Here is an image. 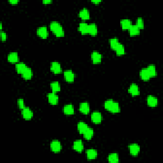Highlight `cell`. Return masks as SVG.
Segmentation results:
<instances>
[{"label":"cell","instance_id":"obj_1","mask_svg":"<svg viewBox=\"0 0 163 163\" xmlns=\"http://www.w3.org/2000/svg\"><path fill=\"white\" fill-rule=\"evenodd\" d=\"M105 108L113 113H119L120 112V108L118 102L114 101L113 99H108L104 103Z\"/></svg>","mask_w":163,"mask_h":163},{"label":"cell","instance_id":"obj_2","mask_svg":"<svg viewBox=\"0 0 163 163\" xmlns=\"http://www.w3.org/2000/svg\"><path fill=\"white\" fill-rule=\"evenodd\" d=\"M50 28L57 37H63L64 31L61 24L57 21H52L50 24Z\"/></svg>","mask_w":163,"mask_h":163},{"label":"cell","instance_id":"obj_3","mask_svg":"<svg viewBox=\"0 0 163 163\" xmlns=\"http://www.w3.org/2000/svg\"><path fill=\"white\" fill-rule=\"evenodd\" d=\"M50 149L54 153H58V152H61L62 149V145L61 142L57 140L52 141L50 143Z\"/></svg>","mask_w":163,"mask_h":163},{"label":"cell","instance_id":"obj_4","mask_svg":"<svg viewBox=\"0 0 163 163\" xmlns=\"http://www.w3.org/2000/svg\"><path fill=\"white\" fill-rule=\"evenodd\" d=\"M103 120V117L101 113L98 111L93 112L91 115V120L92 122L95 124H101Z\"/></svg>","mask_w":163,"mask_h":163},{"label":"cell","instance_id":"obj_5","mask_svg":"<svg viewBox=\"0 0 163 163\" xmlns=\"http://www.w3.org/2000/svg\"><path fill=\"white\" fill-rule=\"evenodd\" d=\"M48 101L52 105H56L59 103V96L55 92H52L47 94Z\"/></svg>","mask_w":163,"mask_h":163},{"label":"cell","instance_id":"obj_6","mask_svg":"<svg viewBox=\"0 0 163 163\" xmlns=\"http://www.w3.org/2000/svg\"><path fill=\"white\" fill-rule=\"evenodd\" d=\"M37 35L43 39H45L48 36V31L46 26L39 27L36 30Z\"/></svg>","mask_w":163,"mask_h":163},{"label":"cell","instance_id":"obj_7","mask_svg":"<svg viewBox=\"0 0 163 163\" xmlns=\"http://www.w3.org/2000/svg\"><path fill=\"white\" fill-rule=\"evenodd\" d=\"M33 112L29 107L25 106L22 110V115L24 119L31 120L33 117Z\"/></svg>","mask_w":163,"mask_h":163},{"label":"cell","instance_id":"obj_8","mask_svg":"<svg viewBox=\"0 0 163 163\" xmlns=\"http://www.w3.org/2000/svg\"><path fill=\"white\" fill-rule=\"evenodd\" d=\"M50 70L54 74H59L62 71L61 65L59 62L54 61L50 64Z\"/></svg>","mask_w":163,"mask_h":163},{"label":"cell","instance_id":"obj_9","mask_svg":"<svg viewBox=\"0 0 163 163\" xmlns=\"http://www.w3.org/2000/svg\"><path fill=\"white\" fill-rule=\"evenodd\" d=\"M128 92L132 96H136L140 95V88L138 85L136 84H131L128 89Z\"/></svg>","mask_w":163,"mask_h":163},{"label":"cell","instance_id":"obj_10","mask_svg":"<svg viewBox=\"0 0 163 163\" xmlns=\"http://www.w3.org/2000/svg\"><path fill=\"white\" fill-rule=\"evenodd\" d=\"M64 78L68 83H73L75 80V74L72 70H68L64 71Z\"/></svg>","mask_w":163,"mask_h":163},{"label":"cell","instance_id":"obj_11","mask_svg":"<svg viewBox=\"0 0 163 163\" xmlns=\"http://www.w3.org/2000/svg\"><path fill=\"white\" fill-rule=\"evenodd\" d=\"M129 150L131 155L136 156L140 152V147L136 143H132L129 145Z\"/></svg>","mask_w":163,"mask_h":163},{"label":"cell","instance_id":"obj_12","mask_svg":"<svg viewBox=\"0 0 163 163\" xmlns=\"http://www.w3.org/2000/svg\"><path fill=\"white\" fill-rule=\"evenodd\" d=\"M102 55L98 51H93L91 54V59L93 64H99L101 62Z\"/></svg>","mask_w":163,"mask_h":163},{"label":"cell","instance_id":"obj_13","mask_svg":"<svg viewBox=\"0 0 163 163\" xmlns=\"http://www.w3.org/2000/svg\"><path fill=\"white\" fill-rule=\"evenodd\" d=\"M73 148L75 150L76 152H82L84 150V145L83 141L80 140H77L73 142Z\"/></svg>","mask_w":163,"mask_h":163},{"label":"cell","instance_id":"obj_14","mask_svg":"<svg viewBox=\"0 0 163 163\" xmlns=\"http://www.w3.org/2000/svg\"><path fill=\"white\" fill-rule=\"evenodd\" d=\"M147 105L149 106L152 107V108L157 106L158 105L157 98L154 96H152V95H149L147 96Z\"/></svg>","mask_w":163,"mask_h":163},{"label":"cell","instance_id":"obj_15","mask_svg":"<svg viewBox=\"0 0 163 163\" xmlns=\"http://www.w3.org/2000/svg\"><path fill=\"white\" fill-rule=\"evenodd\" d=\"M79 110L82 113L85 114H89L90 112V106L88 102H83L80 104L79 106Z\"/></svg>","mask_w":163,"mask_h":163},{"label":"cell","instance_id":"obj_16","mask_svg":"<svg viewBox=\"0 0 163 163\" xmlns=\"http://www.w3.org/2000/svg\"><path fill=\"white\" fill-rule=\"evenodd\" d=\"M7 59L8 62H11V63H18L19 60L18 53L16 52H10L8 55Z\"/></svg>","mask_w":163,"mask_h":163},{"label":"cell","instance_id":"obj_17","mask_svg":"<svg viewBox=\"0 0 163 163\" xmlns=\"http://www.w3.org/2000/svg\"><path fill=\"white\" fill-rule=\"evenodd\" d=\"M63 112L66 115H73L75 113L74 106L71 104H67L63 107Z\"/></svg>","mask_w":163,"mask_h":163},{"label":"cell","instance_id":"obj_18","mask_svg":"<svg viewBox=\"0 0 163 163\" xmlns=\"http://www.w3.org/2000/svg\"><path fill=\"white\" fill-rule=\"evenodd\" d=\"M86 155L87 158L89 160H92V159H94L97 157V156H98V152L95 149L89 148L86 151Z\"/></svg>","mask_w":163,"mask_h":163},{"label":"cell","instance_id":"obj_19","mask_svg":"<svg viewBox=\"0 0 163 163\" xmlns=\"http://www.w3.org/2000/svg\"><path fill=\"white\" fill-rule=\"evenodd\" d=\"M88 28L89 24L85 22H82L79 24L78 29L80 33L82 34H88Z\"/></svg>","mask_w":163,"mask_h":163},{"label":"cell","instance_id":"obj_20","mask_svg":"<svg viewBox=\"0 0 163 163\" xmlns=\"http://www.w3.org/2000/svg\"><path fill=\"white\" fill-rule=\"evenodd\" d=\"M79 17L82 20H88L90 19V13L89 10L86 8H82V10H80L79 12Z\"/></svg>","mask_w":163,"mask_h":163},{"label":"cell","instance_id":"obj_21","mask_svg":"<svg viewBox=\"0 0 163 163\" xmlns=\"http://www.w3.org/2000/svg\"><path fill=\"white\" fill-rule=\"evenodd\" d=\"M132 22L131 20L128 19H124L120 20V26L124 30H129V29L132 26Z\"/></svg>","mask_w":163,"mask_h":163},{"label":"cell","instance_id":"obj_22","mask_svg":"<svg viewBox=\"0 0 163 163\" xmlns=\"http://www.w3.org/2000/svg\"><path fill=\"white\" fill-rule=\"evenodd\" d=\"M140 78L145 81H148L150 79V76L149 75V73L147 70V68L141 69L140 71Z\"/></svg>","mask_w":163,"mask_h":163},{"label":"cell","instance_id":"obj_23","mask_svg":"<svg viewBox=\"0 0 163 163\" xmlns=\"http://www.w3.org/2000/svg\"><path fill=\"white\" fill-rule=\"evenodd\" d=\"M88 34H91V36H96L98 34V27L95 23H91L89 24Z\"/></svg>","mask_w":163,"mask_h":163},{"label":"cell","instance_id":"obj_24","mask_svg":"<svg viewBox=\"0 0 163 163\" xmlns=\"http://www.w3.org/2000/svg\"><path fill=\"white\" fill-rule=\"evenodd\" d=\"M27 66L25 63H24L22 62H19L18 63L16 64L15 66V69L17 72V73L21 75L22 73L24 71V70L27 68Z\"/></svg>","mask_w":163,"mask_h":163},{"label":"cell","instance_id":"obj_25","mask_svg":"<svg viewBox=\"0 0 163 163\" xmlns=\"http://www.w3.org/2000/svg\"><path fill=\"white\" fill-rule=\"evenodd\" d=\"M33 75V73L32 70L29 67H27V68L21 74L22 78L25 80H30L31 78H32Z\"/></svg>","mask_w":163,"mask_h":163},{"label":"cell","instance_id":"obj_26","mask_svg":"<svg viewBox=\"0 0 163 163\" xmlns=\"http://www.w3.org/2000/svg\"><path fill=\"white\" fill-rule=\"evenodd\" d=\"M89 126L83 121H80L77 124V129L80 134H84L85 131L87 129Z\"/></svg>","mask_w":163,"mask_h":163},{"label":"cell","instance_id":"obj_27","mask_svg":"<svg viewBox=\"0 0 163 163\" xmlns=\"http://www.w3.org/2000/svg\"><path fill=\"white\" fill-rule=\"evenodd\" d=\"M129 33L131 36L139 35L140 33V29L136 25H132L129 29Z\"/></svg>","mask_w":163,"mask_h":163},{"label":"cell","instance_id":"obj_28","mask_svg":"<svg viewBox=\"0 0 163 163\" xmlns=\"http://www.w3.org/2000/svg\"><path fill=\"white\" fill-rule=\"evenodd\" d=\"M84 135V137L85 140H90L92 139V138L94 136V130L91 127H88L87 129L85 132L83 134Z\"/></svg>","mask_w":163,"mask_h":163},{"label":"cell","instance_id":"obj_29","mask_svg":"<svg viewBox=\"0 0 163 163\" xmlns=\"http://www.w3.org/2000/svg\"><path fill=\"white\" fill-rule=\"evenodd\" d=\"M108 161L111 163H117L119 162V155L117 153H112L108 156Z\"/></svg>","mask_w":163,"mask_h":163},{"label":"cell","instance_id":"obj_30","mask_svg":"<svg viewBox=\"0 0 163 163\" xmlns=\"http://www.w3.org/2000/svg\"><path fill=\"white\" fill-rule=\"evenodd\" d=\"M147 70L149 73V75H150V77H155L157 76V71H156V68L155 66V65L154 64H150L148 66V67L147 68Z\"/></svg>","mask_w":163,"mask_h":163},{"label":"cell","instance_id":"obj_31","mask_svg":"<svg viewBox=\"0 0 163 163\" xmlns=\"http://www.w3.org/2000/svg\"><path fill=\"white\" fill-rule=\"evenodd\" d=\"M50 88L54 92H57L61 91V85L58 82H54L50 84Z\"/></svg>","mask_w":163,"mask_h":163},{"label":"cell","instance_id":"obj_32","mask_svg":"<svg viewBox=\"0 0 163 163\" xmlns=\"http://www.w3.org/2000/svg\"><path fill=\"white\" fill-rule=\"evenodd\" d=\"M110 42V45L112 48V49L115 50L116 47L119 45V44L120 43L119 39L117 38H111L109 41Z\"/></svg>","mask_w":163,"mask_h":163},{"label":"cell","instance_id":"obj_33","mask_svg":"<svg viewBox=\"0 0 163 163\" xmlns=\"http://www.w3.org/2000/svg\"><path fill=\"white\" fill-rule=\"evenodd\" d=\"M115 52L118 55H122L125 54V47L124 45L121 44L120 43L119 44L116 48L115 49Z\"/></svg>","mask_w":163,"mask_h":163},{"label":"cell","instance_id":"obj_34","mask_svg":"<svg viewBox=\"0 0 163 163\" xmlns=\"http://www.w3.org/2000/svg\"><path fill=\"white\" fill-rule=\"evenodd\" d=\"M136 26L140 29H143L144 28V20L141 17H138L136 20Z\"/></svg>","mask_w":163,"mask_h":163},{"label":"cell","instance_id":"obj_35","mask_svg":"<svg viewBox=\"0 0 163 163\" xmlns=\"http://www.w3.org/2000/svg\"><path fill=\"white\" fill-rule=\"evenodd\" d=\"M17 105H18V106L20 109L22 110L25 107V106H24V99L22 98L18 99V100H17Z\"/></svg>","mask_w":163,"mask_h":163},{"label":"cell","instance_id":"obj_36","mask_svg":"<svg viewBox=\"0 0 163 163\" xmlns=\"http://www.w3.org/2000/svg\"><path fill=\"white\" fill-rule=\"evenodd\" d=\"M0 35H1V40L2 41H5L6 40V38H7V34L5 32L3 31H1V33H0Z\"/></svg>","mask_w":163,"mask_h":163},{"label":"cell","instance_id":"obj_37","mask_svg":"<svg viewBox=\"0 0 163 163\" xmlns=\"http://www.w3.org/2000/svg\"><path fill=\"white\" fill-rule=\"evenodd\" d=\"M8 1L12 5H16L19 3V0H9Z\"/></svg>","mask_w":163,"mask_h":163},{"label":"cell","instance_id":"obj_38","mask_svg":"<svg viewBox=\"0 0 163 163\" xmlns=\"http://www.w3.org/2000/svg\"><path fill=\"white\" fill-rule=\"evenodd\" d=\"M52 3V0H43V3L44 4H50V3Z\"/></svg>","mask_w":163,"mask_h":163},{"label":"cell","instance_id":"obj_39","mask_svg":"<svg viewBox=\"0 0 163 163\" xmlns=\"http://www.w3.org/2000/svg\"><path fill=\"white\" fill-rule=\"evenodd\" d=\"M91 1L94 3H95V4H98V3L101 2V0H92Z\"/></svg>","mask_w":163,"mask_h":163},{"label":"cell","instance_id":"obj_40","mask_svg":"<svg viewBox=\"0 0 163 163\" xmlns=\"http://www.w3.org/2000/svg\"><path fill=\"white\" fill-rule=\"evenodd\" d=\"M2 27H3L2 22H1V23H0V29H1V31H2Z\"/></svg>","mask_w":163,"mask_h":163}]
</instances>
